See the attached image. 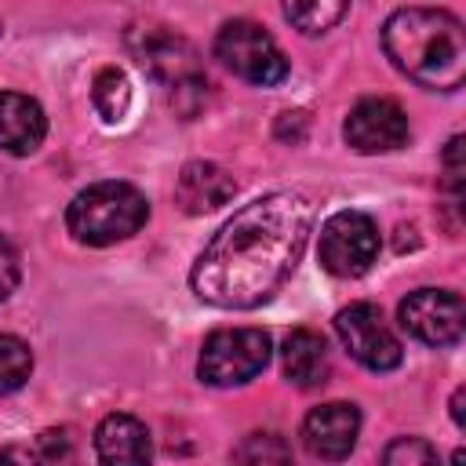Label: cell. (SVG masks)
<instances>
[{"label":"cell","mask_w":466,"mask_h":466,"mask_svg":"<svg viewBox=\"0 0 466 466\" xmlns=\"http://www.w3.org/2000/svg\"><path fill=\"white\" fill-rule=\"evenodd\" d=\"M309 226L313 204L299 189H277L244 204L193 262L189 284L197 299L218 309L262 306L291 277Z\"/></svg>","instance_id":"1"},{"label":"cell","mask_w":466,"mask_h":466,"mask_svg":"<svg viewBox=\"0 0 466 466\" xmlns=\"http://www.w3.org/2000/svg\"><path fill=\"white\" fill-rule=\"evenodd\" d=\"M390 62L430 91H459L466 80V33L462 22L437 7L393 11L382 25Z\"/></svg>","instance_id":"2"},{"label":"cell","mask_w":466,"mask_h":466,"mask_svg":"<svg viewBox=\"0 0 466 466\" xmlns=\"http://www.w3.org/2000/svg\"><path fill=\"white\" fill-rule=\"evenodd\" d=\"M149 218V200L131 182H95L80 189L66 208L69 233L87 248H106L135 237Z\"/></svg>","instance_id":"3"},{"label":"cell","mask_w":466,"mask_h":466,"mask_svg":"<svg viewBox=\"0 0 466 466\" xmlns=\"http://www.w3.org/2000/svg\"><path fill=\"white\" fill-rule=\"evenodd\" d=\"M269 335L262 328H222L211 331L197 357V375L208 386L251 382L269 364Z\"/></svg>","instance_id":"4"},{"label":"cell","mask_w":466,"mask_h":466,"mask_svg":"<svg viewBox=\"0 0 466 466\" xmlns=\"http://www.w3.org/2000/svg\"><path fill=\"white\" fill-rule=\"evenodd\" d=\"M215 58L229 73H237L240 80L258 84V87H273L288 76V58L277 47V40L258 22H248V18H233L218 29Z\"/></svg>","instance_id":"5"},{"label":"cell","mask_w":466,"mask_h":466,"mask_svg":"<svg viewBox=\"0 0 466 466\" xmlns=\"http://www.w3.org/2000/svg\"><path fill=\"white\" fill-rule=\"evenodd\" d=\"M320 266L335 277H360L379 258V226L364 211H335L320 226Z\"/></svg>","instance_id":"6"},{"label":"cell","mask_w":466,"mask_h":466,"mask_svg":"<svg viewBox=\"0 0 466 466\" xmlns=\"http://www.w3.org/2000/svg\"><path fill=\"white\" fill-rule=\"evenodd\" d=\"M335 331L350 357L364 364L368 371H393L404 360V346L386 324L382 309L371 302H350L346 309L335 313Z\"/></svg>","instance_id":"7"},{"label":"cell","mask_w":466,"mask_h":466,"mask_svg":"<svg viewBox=\"0 0 466 466\" xmlns=\"http://www.w3.org/2000/svg\"><path fill=\"white\" fill-rule=\"evenodd\" d=\"M400 328L426 346H451L462 339V299L448 288H419L400 302Z\"/></svg>","instance_id":"8"},{"label":"cell","mask_w":466,"mask_h":466,"mask_svg":"<svg viewBox=\"0 0 466 466\" xmlns=\"http://www.w3.org/2000/svg\"><path fill=\"white\" fill-rule=\"evenodd\" d=\"M127 44H131L138 66H142L153 80H160L164 87H175V84L193 80V76H204L197 47H193L186 36L171 33V29H160V25L135 29V33L127 36Z\"/></svg>","instance_id":"9"},{"label":"cell","mask_w":466,"mask_h":466,"mask_svg":"<svg viewBox=\"0 0 466 466\" xmlns=\"http://www.w3.org/2000/svg\"><path fill=\"white\" fill-rule=\"evenodd\" d=\"M342 135L346 142L357 149V153H393L408 142L411 127H408V113L393 102V98H360L346 124H342Z\"/></svg>","instance_id":"10"},{"label":"cell","mask_w":466,"mask_h":466,"mask_svg":"<svg viewBox=\"0 0 466 466\" xmlns=\"http://www.w3.org/2000/svg\"><path fill=\"white\" fill-rule=\"evenodd\" d=\"M357 433H360V411H357V404H346V400L320 404L302 419L306 451L317 459H328V462L346 459L357 444Z\"/></svg>","instance_id":"11"},{"label":"cell","mask_w":466,"mask_h":466,"mask_svg":"<svg viewBox=\"0 0 466 466\" xmlns=\"http://www.w3.org/2000/svg\"><path fill=\"white\" fill-rule=\"evenodd\" d=\"M233 193H237V178L211 160H189L175 178V204L186 215H208L229 204Z\"/></svg>","instance_id":"12"},{"label":"cell","mask_w":466,"mask_h":466,"mask_svg":"<svg viewBox=\"0 0 466 466\" xmlns=\"http://www.w3.org/2000/svg\"><path fill=\"white\" fill-rule=\"evenodd\" d=\"M47 135V116L36 98L18 91H0V146L15 157H29L40 149Z\"/></svg>","instance_id":"13"},{"label":"cell","mask_w":466,"mask_h":466,"mask_svg":"<svg viewBox=\"0 0 466 466\" xmlns=\"http://www.w3.org/2000/svg\"><path fill=\"white\" fill-rule=\"evenodd\" d=\"M95 451L102 462H149L153 455V441L146 422H138L135 415H106L95 430Z\"/></svg>","instance_id":"14"},{"label":"cell","mask_w":466,"mask_h":466,"mask_svg":"<svg viewBox=\"0 0 466 466\" xmlns=\"http://www.w3.org/2000/svg\"><path fill=\"white\" fill-rule=\"evenodd\" d=\"M280 360H284V375L299 386V390H317L328 382V342L309 331V328H295L284 346H280Z\"/></svg>","instance_id":"15"},{"label":"cell","mask_w":466,"mask_h":466,"mask_svg":"<svg viewBox=\"0 0 466 466\" xmlns=\"http://www.w3.org/2000/svg\"><path fill=\"white\" fill-rule=\"evenodd\" d=\"M284 7V18L306 33V36H317V33H328L331 25L342 22L350 0H280Z\"/></svg>","instance_id":"16"},{"label":"cell","mask_w":466,"mask_h":466,"mask_svg":"<svg viewBox=\"0 0 466 466\" xmlns=\"http://www.w3.org/2000/svg\"><path fill=\"white\" fill-rule=\"evenodd\" d=\"M91 102L106 124H120L131 109V84H127L124 69H116V66L98 69V76L91 84Z\"/></svg>","instance_id":"17"},{"label":"cell","mask_w":466,"mask_h":466,"mask_svg":"<svg viewBox=\"0 0 466 466\" xmlns=\"http://www.w3.org/2000/svg\"><path fill=\"white\" fill-rule=\"evenodd\" d=\"M29 371H33V350L18 335H0V393L22 390Z\"/></svg>","instance_id":"18"},{"label":"cell","mask_w":466,"mask_h":466,"mask_svg":"<svg viewBox=\"0 0 466 466\" xmlns=\"http://www.w3.org/2000/svg\"><path fill=\"white\" fill-rule=\"evenodd\" d=\"M233 455L240 462H288L291 459V448L277 433H251V437H244V444Z\"/></svg>","instance_id":"19"},{"label":"cell","mask_w":466,"mask_h":466,"mask_svg":"<svg viewBox=\"0 0 466 466\" xmlns=\"http://www.w3.org/2000/svg\"><path fill=\"white\" fill-rule=\"evenodd\" d=\"M437 459V448L426 444L422 437H397L386 451H382V462L386 466H426Z\"/></svg>","instance_id":"20"},{"label":"cell","mask_w":466,"mask_h":466,"mask_svg":"<svg viewBox=\"0 0 466 466\" xmlns=\"http://www.w3.org/2000/svg\"><path fill=\"white\" fill-rule=\"evenodd\" d=\"M18 277H22V269H18V255H15L11 240L0 237V302L11 299V291L18 288Z\"/></svg>","instance_id":"21"},{"label":"cell","mask_w":466,"mask_h":466,"mask_svg":"<svg viewBox=\"0 0 466 466\" xmlns=\"http://www.w3.org/2000/svg\"><path fill=\"white\" fill-rule=\"evenodd\" d=\"M306 127H309V116H306L302 109H295V113H280V120H277V138L299 146V142L306 138Z\"/></svg>","instance_id":"22"},{"label":"cell","mask_w":466,"mask_h":466,"mask_svg":"<svg viewBox=\"0 0 466 466\" xmlns=\"http://www.w3.org/2000/svg\"><path fill=\"white\" fill-rule=\"evenodd\" d=\"M69 455V441H66V430H47L40 433V448H36V459L44 462H55V459H66Z\"/></svg>","instance_id":"23"},{"label":"cell","mask_w":466,"mask_h":466,"mask_svg":"<svg viewBox=\"0 0 466 466\" xmlns=\"http://www.w3.org/2000/svg\"><path fill=\"white\" fill-rule=\"evenodd\" d=\"M444 167H448L451 189L459 193V186H462V138H459V135H455V138L448 142V149H444Z\"/></svg>","instance_id":"24"},{"label":"cell","mask_w":466,"mask_h":466,"mask_svg":"<svg viewBox=\"0 0 466 466\" xmlns=\"http://www.w3.org/2000/svg\"><path fill=\"white\" fill-rule=\"evenodd\" d=\"M462 397H466V390L459 386V390H455V397H451V419H455V426H459V430L466 426V419H462Z\"/></svg>","instance_id":"25"}]
</instances>
